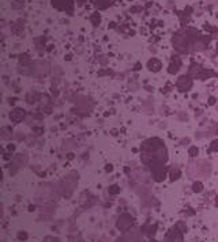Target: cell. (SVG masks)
Masks as SVG:
<instances>
[{
    "instance_id": "obj_1",
    "label": "cell",
    "mask_w": 218,
    "mask_h": 242,
    "mask_svg": "<svg viewBox=\"0 0 218 242\" xmlns=\"http://www.w3.org/2000/svg\"><path fill=\"white\" fill-rule=\"evenodd\" d=\"M190 177H209L211 173V163L207 161H198L188 166Z\"/></svg>"
},
{
    "instance_id": "obj_2",
    "label": "cell",
    "mask_w": 218,
    "mask_h": 242,
    "mask_svg": "<svg viewBox=\"0 0 218 242\" xmlns=\"http://www.w3.org/2000/svg\"><path fill=\"white\" fill-rule=\"evenodd\" d=\"M190 74L192 75L195 79H209V76H214V72H211V71H207V70H202L199 65H192L190 70Z\"/></svg>"
},
{
    "instance_id": "obj_3",
    "label": "cell",
    "mask_w": 218,
    "mask_h": 242,
    "mask_svg": "<svg viewBox=\"0 0 218 242\" xmlns=\"http://www.w3.org/2000/svg\"><path fill=\"white\" fill-rule=\"evenodd\" d=\"M27 158H29V157H27V154H26V152H21V154H18L17 157L12 159V162H11L10 169H12V172H15L17 169L23 167V166H25V163L27 162Z\"/></svg>"
},
{
    "instance_id": "obj_4",
    "label": "cell",
    "mask_w": 218,
    "mask_h": 242,
    "mask_svg": "<svg viewBox=\"0 0 218 242\" xmlns=\"http://www.w3.org/2000/svg\"><path fill=\"white\" fill-rule=\"evenodd\" d=\"M176 86H177V88H179L180 91H188V90L192 87V80H191L190 76H187V75H181V76L177 79Z\"/></svg>"
},
{
    "instance_id": "obj_5",
    "label": "cell",
    "mask_w": 218,
    "mask_h": 242,
    "mask_svg": "<svg viewBox=\"0 0 218 242\" xmlns=\"http://www.w3.org/2000/svg\"><path fill=\"white\" fill-rule=\"evenodd\" d=\"M25 117H26V112L21 108H15L14 110L10 113V120L12 123H21Z\"/></svg>"
},
{
    "instance_id": "obj_6",
    "label": "cell",
    "mask_w": 218,
    "mask_h": 242,
    "mask_svg": "<svg viewBox=\"0 0 218 242\" xmlns=\"http://www.w3.org/2000/svg\"><path fill=\"white\" fill-rule=\"evenodd\" d=\"M131 225H132V218L127 214L121 215V216L119 218V220H117V227H119L120 230H127Z\"/></svg>"
},
{
    "instance_id": "obj_7",
    "label": "cell",
    "mask_w": 218,
    "mask_h": 242,
    "mask_svg": "<svg viewBox=\"0 0 218 242\" xmlns=\"http://www.w3.org/2000/svg\"><path fill=\"white\" fill-rule=\"evenodd\" d=\"M161 67H162L161 63H160L157 59H151L150 61L147 63V68H149L150 71H153V72H157V71H160V70H161Z\"/></svg>"
},
{
    "instance_id": "obj_8",
    "label": "cell",
    "mask_w": 218,
    "mask_h": 242,
    "mask_svg": "<svg viewBox=\"0 0 218 242\" xmlns=\"http://www.w3.org/2000/svg\"><path fill=\"white\" fill-rule=\"evenodd\" d=\"M40 98H41V94L37 93V91H30L27 95H26V101H27L29 103H35Z\"/></svg>"
},
{
    "instance_id": "obj_9",
    "label": "cell",
    "mask_w": 218,
    "mask_h": 242,
    "mask_svg": "<svg viewBox=\"0 0 218 242\" xmlns=\"http://www.w3.org/2000/svg\"><path fill=\"white\" fill-rule=\"evenodd\" d=\"M180 67H181V61L176 57V61H172V63H170V67H169V70H168L169 74H176L177 71L180 70Z\"/></svg>"
},
{
    "instance_id": "obj_10",
    "label": "cell",
    "mask_w": 218,
    "mask_h": 242,
    "mask_svg": "<svg viewBox=\"0 0 218 242\" xmlns=\"http://www.w3.org/2000/svg\"><path fill=\"white\" fill-rule=\"evenodd\" d=\"M180 170H179V167H172V170H170V180L172 181H175V180H177L180 177Z\"/></svg>"
},
{
    "instance_id": "obj_11",
    "label": "cell",
    "mask_w": 218,
    "mask_h": 242,
    "mask_svg": "<svg viewBox=\"0 0 218 242\" xmlns=\"http://www.w3.org/2000/svg\"><path fill=\"white\" fill-rule=\"evenodd\" d=\"M215 151H218V139L213 140L209 146V152H215Z\"/></svg>"
},
{
    "instance_id": "obj_12",
    "label": "cell",
    "mask_w": 218,
    "mask_h": 242,
    "mask_svg": "<svg viewBox=\"0 0 218 242\" xmlns=\"http://www.w3.org/2000/svg\"><path fill=\"white\" fill-rule=\"evenodd\" d=\"M11 132H12V131H10L8 126H3V128H1V137H3V139H7L8 136H11Z\"/></svg>"
},
{
    "instance_id": "obj_13",
    "label": "cell",
    "mask_w": 218,
    "mask_h": 242,
    "mask_svg": "<svg viewBox=\"0 0 218 242\" xmlns=\"http://www.w3.org/2000/svg\"><path fill=\"white\" fill-rule=\"evenodd\" d=\"M198 152H199V150H198L196 146H192V147H190V150H188V154H190L191 157H195V155H198Z\"/></svg>"
},
{
    "instance_id": "obj_14",
    "label": "cell",
    "mask_w": 218,
    "mask_h": 242,
    "mask_svg": "<svg viewBox=\"0 0 218 242\" xmlns=\"http://www.w3.org/2000/svg\"><path fill=\"white\" fill-rule=\"evenodd\" d=\"M202 189H203V186H202L201 182H195L192 186V190L193 192H202Z\"/></svg>"
},
{
    "instance_id": "obj_15",
    "label": "cell",
    "mask_w": 218,
    "mask_h": 242,
    "mask_svg": "<svg viewBox=\"0 0 218 242\" xmlns=\"http://www.w3.org/2000/svg\"><path fill=\"white\" fill-rule=\"evenodd\" d=\"M120 188L117 185H112L110 188H109V193H112V195H116V193H119Z\"/></svg>"
},
{
    "instance_id": "obj_16",
    "label": "cell",
    "mask_w": 218,
    "mask_h": 242,
    "mask_svg": "<svg viewBox=\"0 0 218 242\" xmlns=\"http://www.w3.org/2000/svg\"><path fill=\"white\" fill-rule=\"evenodd\" d=\"M92 21L94 22V25H97V22H100V15L98 14H94L92 17Z\"/></svg>"
},
{
    "instance_id": "obj_17",
    "label": "cell",
    "mask_w": 218,
    "mask_h": 242,
    "mask_svg": "<svg viewBox=\"0 0 218 242\" xmlns=\"http://www.w3.org/2000/svg\"><path fill=\"white\" fill-rule=\"evenodd\" d=\"M18 238L19 239H26L27 238V234H26V233H19V234H18Z\"/></svg>"
},
{
    "instance_id": "obj_18",
    "label": "cell",
    "mask_w": 218,
    "mask_h": 242,
    "mask_svg": "<svg viewBox=\"0 0 218 242\" xmlns=\"http://www.w3.org/2000/svg\"><path fill=\"white\" fill-rule=\"evenodd\" d=\"M214 103H215V98L214 97H210L209 98V105H214Z\"/></svg>"
},
{
    "instance_id": "obj_19",
    "label": "cell",
    "mask_w": 218,
    "mask_h": 242,
    "mask_svg": "<svg viewBox=\"0 0 218 242\" xmlns=\"http://www.w3.org/2000/svg\"><path fill=\"white\" fill-rule=\"evenodd\" d=\"M7 148H8V151H14L15 150V144H10Z\"/></svg>"
},
{
    "instance_id": "obj_20",
    "label": "cell",
    "mask_w": 218,
    "mask_h": 242,
    "mask_svg": "<svg viewBox=\"0 0 218 242\" xmlns=\"http://www.w3.org/2000/svg\"><path fill=\"white\" fill-rule=\"evenodd\" d=\"M188 143H190V139H183L180 144H183V146H184V144H188Z\"/></svg>"
},
{
    "instance_id": "obj_21",
    "label": "cell",
    "mask_w": 218,
    "mask_h": 242,
    "mask_svg": "<svg viewBox=\"0 0 218 242\" xmlns=\"http://www.w3.org/2000/svg\"><path fill=\"white\" fill-rule=\"evenodd\" d=\"M34 131H35V134H41L44 129H42V128H34Z\"/></svg>"
},
{
    "instance_id": "obj_22",
    "label": "cell",
    "mask_w": 218,
    "mask_h": 242,
    "mask_svg": "<svg viewBox=\"0 0 218 242\" xmlns=\"http://www.w3.org/2000/svg\"><path fill=\"white\" fill-rule=\"evenodd\" d=\"M105 169H106V172H110V170H112L113 167H112V166H110V165H109V166H106Z\"/></svg>"
},
{
    "instance_id": "obj_23",
    "label": "cell",
    "mask_w": 218,
    "mask_h": 242,
    "mask_svg": "<svg viewBox=\"0 0 218 242\" xmlns=\"http://www.w3.org/2000/svg\"><path fill=\"white\" fill-rule=\"evenodd\" d=\"M217 52H218V46H217Z\"/></svg>"
}]
</instances>
